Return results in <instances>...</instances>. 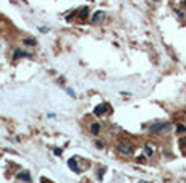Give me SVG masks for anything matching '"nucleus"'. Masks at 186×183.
<instances>
[{
    "label": "nucleus",
    "mask_w": 186,
    "mask_h": 183,
    "mask_svg": "<svg viewBox=\"0 0 186 183\" xmlns=\"http://www.w3.org/2000/svg\"><path fill=\"white\" fill-rule=\"evenodd\" d=\"M68 167H70L71 170H74V172H81L79 165H78V162L74 160V159H70V160H68Z\"/></svg>",
    "instance_id": "20e7f679"
},
{
    "label": "nucleus",
    "mask_w": 186,
    "mask_h": 183,
    "mask_svg": "<svg viewBox=\"0 0 186 183\" xmlns=\"http://www.w3.org/2000/svg\"><path fill=\"white\" fill-rule=\"evenodd\" d=\"M95 148L102 149V148H104V143H102V141H97V143H95Z\"/></svg>",
    "instance_id": "ddd939ff"
},
{
    "label": "nucleus",
    "mask_w": 186,
    "mask_h": 183,
    "mask_svg": "<svg viewBox=\"0 0 186 183\" xmlns=\"http://www.w3.org/2000/svg\"><path fill=\"white\" fill-rule=\"evenodd\" d=\"M117 149H118V152H121V154L130 156L131 152H133V144L128 143V141H120L118 144H117Z\"/></svg>",
    "instance_id": "f257e3e1"
},
{
    "label": "nucleus",
    "mask_w": 186,
    "mask_h": 183,
    "mask_svg": "<svg viewBox=\"0 0 186 183\" xmlns=\"http://www.w3.org/2000/svg\"><path fill=\"white\" fill-rule=\"evenodd\" d=\"M53 154H55V156H60V154H62V149H60V148H55V149H53Z\"/></svg>",
    "instance_id": "f8f14e48"
},
{
    "label": "nucleus",
    "mask_w": 186,
    "mask_h": 183,
    "mask_svg": "<svg viewBox=\"0 0 186 183\" xmlns=\"http://www.w3.org/2000/svg\"><path fill=\"white\" fill-rule=\"evenodd\" d=\"M18 178L25 180V182H31V175H29L28 172H20V173H18Z\"/></svg>",
    "instance_id": "423d86ee"
},
{
    "label": "nucleus",
    "mask_w": 186,
    "mask_h": 183,
    "mask_svg": "<svg viewBox=\"0 0 186 183\" xmlns=\"http://www.w3.org/2000/svg\"><path fill=\"white\" fill-rule=\"evenodd\" d=\"M176 133H186V127L185 125H178V127H176Z\"/></svg>",
    "instance_id": "9d476101"
},
{
    "label": "nucleus",
    "mask_w": 186,
    "mask_h": 183,
    "mask_svg": "<svg viewBox=\"0 0 186 183\" xmlns=\"http://www.w3.org/2000/svg\"><path fill=\"white\" fill-rule=\"evenodd\" d=\"M78 15H79V18H83V20H86L88 18V15H89V10H88V7H83L79 11H78Z\"/></svg>",
    "instance_id": "0eeeda50"
},
{
    "label": "nucleus",
    "mask_w": 186,
    "mask_h": 183,
    "mask_svg": "<svg viewBox=\"0 0 186 183\" xmlns=\"http://www.w3.org/2000/svg\"><path fill=\"white\" fill-rule=\"evenodd\" d=\"M170 130V123H154L151 125V133H162Z\"/></svg>",
    "instance_id": "f03ea898"
},
{
    "label": "nucleus",
    "mask_w": 186,
    "mask_h": 183,
    "mask_svg": "<svg viewBox=\"0 0 186 183\" xmlns=\"http://www.w3.org/2000/svg\"><path fill=\"white\" fill-rule=\"evenodd\" d=\"M146 154H149V156H151V154H152V149H151V148H149V146H146Z\"/></svg>",
    "instance_id": "2eb2a0df"
},
{
    "label": "nucleus",
    "mask_w": 186,
    "mask_h": 183,
    "mask_svg": "<svg viewBox=\"0 0 186 183\" xmlns=\"http://www.w3.org/2000/svg\"><path fill=\"white\" fill-rule=\"evenodd\" d=\"M102 18H104V13H102V11H95L94 16L91 18V21L92 23H99V20H102Z\"/></svg>",
    "instance_id": "6e6552de"
},
{
    "label": "nucleus",
    "mask_w": 186,
    "mask_h": 183,
    "mask_svg": "<svg viewBox=\"0 0 186 183\" xmlns=\"http://www.w3.org/2000/svg\"><path fill=\"white\" fill-rule=\"evenodd\" d=\"M105 110H107V107L104 106V104H100V106H97V107L94 109V113H95L97 117H100V115H104V113H105Z\"/></svg>",
    "instance_id": "7ed1b4c3"
},
{
    "label": "nucleus",
    "mask_w": 186,
    "mask_h": 183,
    "mask_svg": "<svg viewBox=\"0 0 186 183\" xmlns=\"http://www.w3.org/2000/svg\"><path fill=\"white\" fill-rule=\"evenodd\" d=\"M180 146H183V148H186V138H183V139H180Z\"/></svg>",
    "instance_id": "4468645a"
},
{
    "label": "nucleus",
    "mask_w": 186,
    "mask_h": 183,
    "mask_svg": "<svg viewBox=\"0 0 186 183\" xmlns=\"http://www.w3.org/2000/svg\"><path fill=\"white\" fill-rule=\"evenodd\" d=\"M183 5H185V8H186V0H185V2H183Z\"/></svg>",
    "instance_id": "f3484780"
},
{
    "label": "nucleus",
    "mask_w": 186,
    "mask_h": 183,
    "mask_svg": "<svg viewBox=\"0 0 186 183\" xmlns=\"http://www.w3.org/2000/svg\"><path fill=\"white\" fill-rule=\"evenodd\" d=\"M97 175H99V177H102V175H104V169H99V172H97Z\"/></svg>",
    "instance_id": "dca6fc26"
},
{
    "label": "nucleus",
    "mask_w": 186,
    "mask_h": 183,
    "mask_svg": "<svg viewBox=\"0 0 186 183\" xmlns=\"http://www.w3.org/2000/svg\"><path fill=\"white\" fill-rule=\"evenodd\" d=\"M91 131H92V134H99L100 133V125L99 123H91Z\"/></svg>",
    "instance_id": "1a4fd4ad"
},
{
    "label": "nucleus",
    "mask_w": 186,
    "mask_h": 183,
    "mask_svg": "<svg viewBox=\"0 0 186 183\" xmlns=\"http://www.w3.org/2000/svg\"><path fill=\"white\" fill-rule=\"evenodd\" d=\"M25 44L26 46H36V41L31 39V37H28V39H25Z\"/></svg>",
    "instance_id": "9b49d317"
},
{
    "label": "nucleus",
    "mask_w": 186,
    "mask_h": 183,
    "mask_svg": "<svg viewBox=\"0 0 186 183\" xmlns=\"http://www.w3.org/2000/svg\"><path fill=\"white\" fill-rule=\"evenodd\" d=\"M21 57H32L29 52H23V50H15V58H21Z\"/></svg>",
    "instance_id": "39448f33"
}]
</instances>
